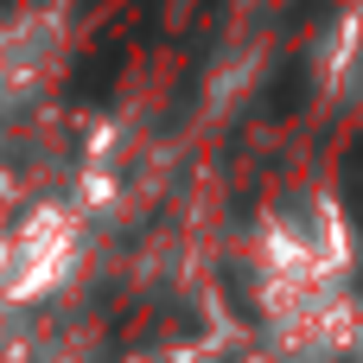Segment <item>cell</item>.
<instances>
[{
    "label": "cell",
    "instance_id": "obj_1",
    "mask_svg": "<svg viewBox=\"0 0 363 363\" xmlns=\"http://www.w3.org/2000/svg\"><path fill=\"white\" fill-rule=\"evenodd\" d=\"M77 242H83V230L64 204H38L32 217L0 230V306L57 294L77 274Z\"/></svg>",
    "mask_w": 363,
    "mask_h": 363
},
{
    "label": "cell",
    "instance_id": "obj_2",
    "mask_svg": "<svg viewBox=\"0 0 363 363\" xmlns=\"http://www.w3.org/2000/svg\"><path fill=\"white\" fill-rule=\"evenodd\" d=\"M64 70V19L45 6H26L0 26V121L26 115Z\"/></svg>",
    "mask_w": 363,
    "mask_h": 363
}]
</instances>
